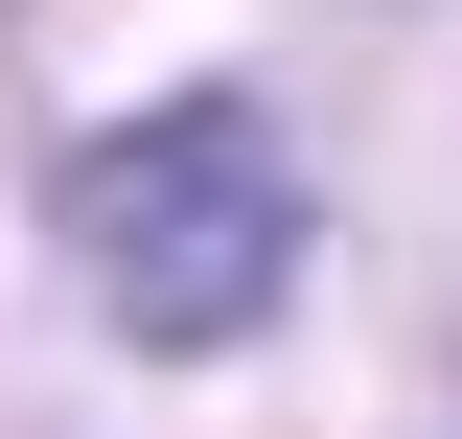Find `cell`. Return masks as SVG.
Wrapping results in <instances>:
<instances>
[{"label": "cell", "instance_id": "1", "mask_svg": "<svg viewBox=\"0 0 462 439\" xmlns=\"http://www.w3.org/2000/svg\"><path fill=\"white\" fill-rule=\"evenodd\" d=\"M69 255H93V301L139 347H231V324H278V277H300V185H278V139L231 93H185V116H139V139L69 163Z\"/></svg>", "mask_w": 462, "mask_h": 439}]
</instances>
